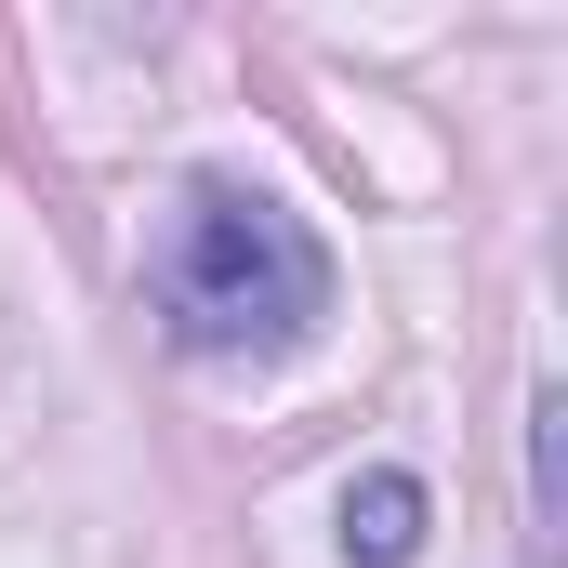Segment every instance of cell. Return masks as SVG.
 Segmentation results:
<instances>
[{"instance_id":"6da1fadb","label":"cell","mask_w":568,"mask_h":568,"mask_svg":"<svg viewBox=\"0 0 568 568\" xmlns=\"http://www.w3.org/2000/svg\"><path fill=\"white\" fill-rule=\"evenodd\" d=\"M145 291H159L185 357H291L331 317V252L291 199L239 185V172H199L172 199L159 252H145Z\"/></svg>"},{"instance_id":"7a4b0ae2","label":"cell","mask_w":568,"mask_h":568,"mask_svg":"<svg viewBox=\"0 0 568 568\" xmlns=\"http://www.w3.org/2000/svg\"><path fill=\"white\" fill-rule=\"evenodd\" d=\"M344 556L357 568H410L424 556V476H397V463L357 476V489H344Z\"/></svg>"}]
</instances>
